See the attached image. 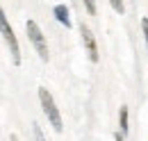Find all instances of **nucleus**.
<instances>
[{"label": "nucleus", "instance_id": "1", "mask_svg": "<svg viewBox=\"0 0 148 141\" xmlns=\"http://www.w3.org/2000/svg\"><path fill=\"white\" fill-rule=\"evenodd\" d=\"M39 100H41V107H43V112H46V116H48V121L50 125L55 127V132H62V116H59V109L55 107V100H53V96L48 93V89H39Z\"/></svg>", "mask_w": 148, "mask_h": 141}, {"label": "nucleus", "instance_id": "2", "mask_svg": "<svg viewBox=\"0 0 148 141\" xmlns=\"http://www.w3.org/2000/svg\"><path fill=\"white\" fill-rule=\"evenodd\" d=\"M25 30H27V39H30L32 46L37 48L39 57H41L43 62H48V46H46V39H43V32L39 30V25L34 23V21H27Z\"/></svg>", "mask_w": 148, "mask_h": 141}, {"label": "nucleus", "instance_id": "3", "mask_svg": "<svg viewBox=\"0 0 148 141\" xmlns=\"http://www.w3.org/2000/svg\"><path fill=\"white\" fill-rule=\"evenodd\" d=\"M0 25H2L5 41H7V46H9V53H12V62H14V64H21V46H18V41H16V36H14V30H12L9 21L5 16V12L0 14Z\"/></svg>", "mask_w": 148, "mask_h": 141}, {"label": "nucleus", "instance_id": "4", "mask_svg": "<svg viewBox=\"0 0 148 141\" xmlns=\"http://www.w3.org/2000/svg\"><path fill=\"white\" fill-rule=\"evenodd\" d=\"M80 34H82V41H84V46H87V53L91 57V62H98V48H96V41H93V34L91 30L82 23L80 25Z\"/></svg>", "mask_w": 148, "mask_h": 141}, {"label": "nucleus", "instance_id": "5", "mask_svg": "<svg viewBox=\"0 0 148 141\" xmlns=\"http://www.w3.org/2000/svg\"><path fill=\"white\" fill-rule=\"evenodd\" d=\"M55 18L59 23H64L66 27H71V18H69V7L66 5H57L55 7Z\"/></svg>", "mask_w": 148, "mask_h": 141}, {"label": "nucleus", "instance_id": "6", "mask_svg": "<svg viewBox=\"0 0 148 141\" xmlns=\"http://www.w3.org/2000/svg\"><path fill=\"white\" fill-rule=\"evenodd\" d=\"M121 130H128V107H121Z\"/></svg>", "mask_w": 148, "mask_h": 141}, {"label": "nucleus", "instance_id": "7", "mask_svg": "<svg viewBox=\"0 0 148 141\" xmlns=\"http://www.w3.org/2000/svg\"><path fill=\"white\" fill-rule=\"evenodd\" d=\"M110 2H112V7H114L119 14H123V9H125V7H123V0H110Z\"/></svg>", "mask_w": 148, "mask_h": 141}, {"label": "nucleus", "instance_id": "8", "mask_svg": "<svg viewBox=\"0 0 148 141\" xmlns=\"http://www.w3.org/2000/svg\"><path fill=\"white\" fill-rule=\"evenodd\" d=\"M84 5H87V12H89L91 16H96V2H93V0H84Z\"/></svg>", "mask_w": 148, "mask_h": 141}, {"label": "nucleus", "instance_id": "9", "mask_svg": "<svg viewBox=\"0 0 148 141\" xmlns=\"http://www.w3.org/2000/svg\"><path fill=\"white\" fill-rule=\"evenodd\" d=\"M141 27H144V34H146V41H148V18L141 21Z\"/></svg>", "mask_w": 148, "mask_h": 141}]
</instances>
